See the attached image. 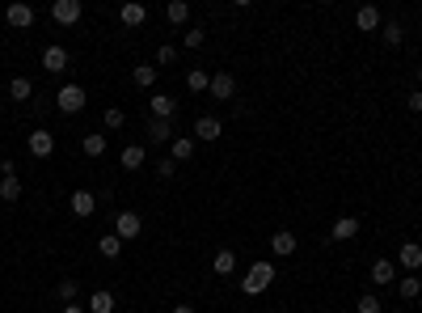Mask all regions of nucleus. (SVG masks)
Masks as SVG:
<instances>
[{
	"instance_id": "f257e3e1",
	"label": "nucleus",
	"mask_w": 422,
	"mask_h": 313,
	"mask_svg": "<svg viewBox=\"0 0 422 313\" xmlns=\"http://www.w3.org/2000/svg\"><path fill=\"white\" fill-rule=\"evenodd\" d=\"M275 275H279V271H275V262H266V258H262V262H254V267L245 271L241 292H245V297H258V292H266V288L275 284Z\"/></svg>"
},
{
	"instance_id": "f03ea898",
	"label": "nucleus",
	"mask_w": 422,
	"mask_h": 313,
	"mask_svg": "<svg viewBox=\"0 0 422 313\" xmlns=\"http://www.w3.org/2000/svg\"><path fill=\"white\" fill-rule=\"evenodd\" d=\"M85 102H89V98H85V89H81V85H64V89L55 93L60 114H81V110H85Z\"/></svg>"
},
{
	"instance_id": "7ed1b4c3",
	"label": "nucleus",
	"mask_w": 422,
	"mask_h": 313,
	"mask_svg": "<svg viewBox=\"0 0 422 313\" xmlns=\"http://www.w3.org/2000/svg\"><path fill=\"white\" fill-rule=\"evenodd\" d=\"M397 271H406V275L422 271V246L418 242H401V250H397Z\"/></svg>"
},
{
	"instance_id": "20e7f679",
	"label": "nucleus",
	"mask_w": 422,
	"mask_h": 313,
	"mask_svg": "<svg viewBox=\"0 0 422 313\" xmlns=\"http://www.w3.org/2000/svg\"><path fill=\"white\" fill-rule=\"evenodd\" d=\"M211 98L215 102H233L237 98V77H233V72H211Z\"/></svg>"
},
{
	"instance_id": "39448f33",
	"label": "nucleus",
	"mask_w": 422,
	"mask_h": 313,
	"mask_svg": "<svg viewBox=\"0 0 422 313\" xmlns=\"http://www.w3.org/2000/svg\"><path fill=\"white\" fill-rule=\"evenodd\" d=\"M144 233V216L140 212H118V221H114V237H122V242H131V237Z\"/></svg>"
},
{
	"instance_id": "423d86ee",
	"label": "nucleus",
	"mask_w": 422,
	"mask_h": 313,
	"mask_svg": "<svg viewBox=\"0 0 422 313\" xmlns=\"http://www.w3.org/2000/svg\"><path fill=\"white\" fill-rule=\"evenodd\" d=\"M26 149H30V157H38V161H47L55 153V136L47 132V127H38V132H30V140H26Z\"/></svg>"
},
{
	"instance_id": "0eeeda50",
	"label": "nucleus",
	"mask_w": 422,
	"mask_h": 313,
	"mask_svg": "<svg viewBox=\"0 0 422 313\" xmlns=\"http://www.w3.org/2000/svg\"><path fill=\"white\" fill-rule=\"evenodd\" d=\"M81 13H85L81 0H55V5H51V17L60 21V26H77Z\"/></svg>"
},
{
	"instance_id": "6e6552de",
	"label": "nucleus",
	"mask_w": 422,
	"mask_h": 313,
	"mask_svg": "<svg viewBox=\"0 0 422 313\" xmlns=\"http://www.w3.org/2000/svg\"><path fill=\"white\" fill-rule=\"evenodd\" d=\"M5 21H9L13 30H30L34 26V9L26 5V0H13V5L5 9Z\"/></svg>"
},
{
	"instance_id": "1a4fd4ad",
	"label": "nucleus",
	"mask_w": 422,
	"mask_h": 313,
	"mask_svg": "<svg viewBox=\"0 0 422 313\" xmlns=\"http://www.w3.org/2000/svg\"><path fill=\"white\" fill-rule=\"evenodd\" d=\"M220 136H224V123H220V118L215 114H198L194 118V140H220Z\"/></svg>"
},
{
	"instance_id": "9d476101",
	"label": "nucleus",
	"mask_w": 422,
	"mask_h": 313,
	"mask_svg": "<svg viewBox=\"0 0 422 313\" xmlns=\"http://www.w3.org/2000/svg\"><path fill=\"white\" fill-rule=\"evenodd\" d=\"M72 216H77V221H89V216L97 212V195H93V190H72Z\"/></svg>"
},
{
	"instance_id": "9b49d317",
	"label": "nucleus",
	"mask_w": 422,
	"mask_h": 313,
	"mask_svg": "<svg viewBox=\"0 0 422 313\" xmlns=\"http://www.w3.org/2000/svg\"><path fill=\"white\" fill-rule=\"evenodd\" d=\"M359 237V216H338L330 229V242H355Z\"/></svg>"
},
{
	"instance_id": "f8f14e48",
	"label": "nucleus",
	"mask_w": 422,
	"mask_h": 313,
	"mask_svg": "<svg viewBox=\"0 0 422 313\" xmlns=\"http://www.w3.org/2000/svg\"><path fill=\"white\" fill-rule=\"evenodd\" d=\"M367 275H371V284H376V288H388V284H397V262H388V258H376Z\"/></svg>"
},
{
	"instance_id": "ddd939ff",
	"label": "nucleus",
	"mask_w": 422,
	"mask_h": 313,
	"mask_svg": "<svg viewBox=\"0 0 422 313\" xmlns=\"http://www.w3.org/2000/svg\"><path fill=\"white\" fill-rule=\"evenodd\" d=\"M118 21H122L127 30L144 26V21H148V5H140V0H131V5H122V9H118Z\"/></svg>"
},
{
	"instance_id": "4468645a",
	"label": "nucleus",
	"mask_w": 422,
	"mask_h": 313,
	"mask_svg": "<svg viewBox=\"0 0 422 313\" xmlns=\"http://www.w3.org/2000/svg\"><path fill=\"white\" fill-rule=\"evenodd\" d=\"M355 26H359L363 34H376V30L384 26V21H380V9H376V5H363V9L355 13Z\"/></svg>"
},
{
	"instance_id": "2eb2a0df",
	"label": "nucleus",
	"mask_w": 422,
	"mask_h": 313,
	"mask_svg": "<svg viewBox=\"0 0 422 313\" xmlns=\"http://www.w3.org/2000/svg\"><path fill=\"white\" fill-rule=\"evenodd\" d=\"M169 157L178 161V165H186V161L194 157V136H173V144H169Z\"/></svg>"
},
{
	"instance_id": "dca6fc26",
	"label": "nucleus",
	"mask_w": 422,
	"mask_h": 313,
	"mask_svg": "<svg viewBox=\"0 0 422 313\" xmlns=\"http://www.w3.org/2000/svg\"><path fill=\"white\" fill-rule=\"evenodd\" d=\"M64 68H68L64 47H42V72H64Z\"/></svg>"
},
{
	"instance_id": "f3484780",
	"label": "nucleus",
	"mask_w": 422,
	"mask_h": 313,
	"mask_svg": "<svg viewBox=\"0 0 422 313\" xmlns=\"http://www.w3.org/2000/svg\"><path fill=\"white\" fill-rule=\"evenodd\" d=\"M270 254H279V258H291V254H295V233L279 229L275 237H270Z\"/></svg>"
},
{
	"instance_id": "a211bd4d",
	"label": "nucleus",
	"mask_w": 422,
	"mask_h": 313,
	"mask_svg": "<svg viewBox=\"0 0 422 313\" xmlns=\"http://www.w3.org/2000/svg\"><path fill=\"white\" fill-rule=\"evenodd\" d=\"M148 140L153 144H173V118H153V123H148Z\"/></svg>"
},
{
	"instance_id": "6ab92c4d",
	"label": "nucleus",
	"mask_w": 422,
	"mask_h": 313,
	"mask_svg": "<svg viewBox=\"0 0 422 313\" xmlns=\"http://www.w3.org/2000/svg\"><path fill=\"white\" fill-rule=\"evenodd\" d=\"M148 106H153V118H173V110H178V102H173L169 93H153Z\"/></svg>"
},
{
	"instance_id": "aec40b11",
	"label": "nucleus",
	"mask_w": 422,
	"mask_h": 313,
	"mask_svg": "<svg viewBox=\"0 0 422 313\" xmlns=\"http://www.w3.org/2000/svg\"><path fill=\"white\" fill-rule=\"evenodd\" d=\"M0 199H5V203L21 199V178L17 174H0Z\"/></svg>"
},
{
	"instance_id": "412c9836",
	"label": "nucleus",
	"mask_w": 422,
	"mask_h": 313,
	"mask_svg": "<svg viewBox=\"0 0 422 313\" xmlns=\"http://www.w3.org/2000/svg\"><path fill=\"white\" fill-rule=\"evenodd\" d=\"M397 297H401V301H418L422 297V279L418 275H401V279H397Z\"/></svg>"
},
{
	"instance_id": "4be33fe9",
	"label": "nucleus",
	"mask_w": 422,
	"mask_h": 313,
	"mask_svg": "<svg viewBox=\"0 0 422 313\" xmlns=\"http://www.w3.org/2000/svg\"><path fill=\"white\" fill-rule=\"evenodd\" d=\"M165 17H169V26H186V21H190V5H186V0H169Z\"/></svg>"
},
{
	"instance_id": "5701e85b",
	"label": "nucleus",
	"mask_w": 422,
	"mask_h": 313,
	"mask_svg": "<svg viewBox=\"0 0 422 313\" xmlns=\"http://www.w3.org/2000/svg\"><path fill=\"white\" fill-rule=\"evenodd\" d=\"M89 313H114V292H106V288H97V292L89 297V305H85Z\"/></svg>"
},
{
	"instance_id": "b1692460",
	"label": "nucleus",
	"mask_w": 422,
	"mask_h": 313,
	"mask_svg": "<svg viewBox=\"0 0 422 313\" xmlns=\"http://www.w3.org/2000/svg\"><path fill=\"white\" fill-rule=\"evenodd\" d=\"M97 254H102V258H118L122 254V237H114V233H106V237H97Z\"/></svg>"
},
{
	"instance_id": "393cba45",
	"label": "nucleus",
	"mask_w": 422,
	"mask_h": 313,
	"mask_svg": "<svg viewBox=\"0 0 422 313\" xmlns=\"http://www.w3.org/2000/svg\"><path fill=\"white\" fill-rule=\"evenodd\" d=\"M118 161H122V170H144V144H127Z\"/></svg>"
},
{
	"instance_id": "a878e982",
	"label": "nucleus",
	"mask_w": 422,
	"mask_h": 313,
	"mask_svg": "<svg viewBox=\"0 0 422 313\" xmlns=\"http://www.w3.org/2000/svg\"><path fill=\"white\" fill-rule=\"evenodd\" d=\"M131 81H135L140 89H153V85H157V68H153V64H135V68H131Z\"/></svg>"
},
{
	"instance_id": "bb28decb",
	"label": "nucleus",
	"mask_w": 422,
	"mask_h": 313,
	"mask_svg": "<svg viewBox=\"0 0 422 313\" xmlns=\"http://www.w3.org/2000/svg\"><path fill=\"white\" fill-rule=\"evenodd\" d=\"M9 98H13V102H30V98H34V85H30L26 77H13V81H9Z\"/></svg>"
},
{
	"instance_id": "cd10ccee",
	"label": "nucleus",
	"mask_w": 422,
	"mask_h": 313,
	"mask_svg": "<svg viewBox=\"0 0 422 313\" xmlns=\"http://www.w3.org/2000/svg\"><path fill=\"white\" fill-rule=\"evenodd\" d=\"M211 271H215V275H233V271H237V254H233V250H220V254L211 258Z\"/></svg>"
},
{
	"instance_id": "c85d7f7f",
	"label": "nucleus",
	"mask_w": 422,
	"mask_h": 313,
	"mask_svg": "<svg viewBox=\"0 0 422 313\" xmlns=\"http://www.w3.org/2000/svg\"><path fill=\"white\" fill-rule=\"evenodd\" d=\"M207 85H211V72H203V68H190V72H186V89H190V93H203Z\"/></svg>"
},
{
	"instance_id": "c756f323",
	"label": "nucleus",
	"mask_w": 422,
	"mask_h": 313,
	"mask_svg": "<svg viewBox=\"0 0 422 313\" xmlns=\"http://www.w3.org/2000/svg\"><path fill=\"white\" fill-rule=\"evenodd\" d=\"M81 149H85V157H102V153H106V136H102V132L85 136V140H81Z\"/></svg>"
},
{
	"instance_id": "7c9ffc66",
	"label": "nucleus",
	"mask_w": 422,
	"mask_h": 313,
	"mask_svg": "<svg viewBox=\"0 0 422 313\" xmlns=\"http://www.w3.org/2000/svg\"><path fill=\"white\" fill-rule=\"evenodd\" d=\"M380 38H384L388 47H401V42H406V30L397 26V21H384V26H380Z\"/></svg>"
},
{
	"instance_id": "2f4dec72",
	"label": "nucleus",
	"mask_w": 422,
	"mask_h": 313,
	"mask_svg": "<svg viewBox=\"0 0 422 313\" xmlns=\"http://www.w3.org/2000/svg\"><path fill=\"white\" fill-rule=\"evenodd\" d=\"M102 123H106V132H118L122 123H127V114H122V106H106V114H102Z\"/></svg>"
},
{
	"instance_id": "473e14b6",
	"label": "nucleus",
	"mask_w": 422,
	"mask_h": 313,
	"mask_svg": "<svg viewBox=\"0 0 422 313\" xmlns=\"http://www.w3.org/2000/svg\"><path fill=\"white\" fill-rule=\"evenodd\" d=\"M355 313H380V297H376V292H363V297L355 301Z\"/></svg>"
},
{
	"instance_id": "72a5a7b5",
	"label": "nucleus",
	"mask_w": 422,
	"mask_h": 313,
	"mask_svg": "<svg viewBox=\"0 0 422 313\" xmlns=\"http://www.w3.org/2000/svg\"><path fill=\"white\" fill-rule=\"evenodd\" d=\"M182 42H186V47H190V51H198V47H203V42H207V30H203V26H190V30H186V38H182Z\"/></svg>"
},
{
	"instance_id": "f704fd0d",
	"label": "nucleus",
	"mask_w": 422,
	"mask_h": 313,
	"mask_svg": "<svg viewBox=\"0 0 422 313\" xmlns=\"http://www.w3.org/2000/svg\"><path fill=\"white\" fill-rule=\"evenodd\" d=\"M77 292H81V288H77V279H60V288H55V297H60V301H68V305L77 301Z\"/></svg>"
},
{
	"instance_id": "c9c22d12",
	"label": "nucleus",
	"mask_w": 422,
	"mask_h": 313,
	"mask_svg": "<svg viewBox=\"0 0 422 313\" xmlns=\"http://www.w3.org/2000/svg\"><path fill=\"white\" fill-rule=\"evenodd\" d=\"M157 174H161V178H173V174H178V161H173V157L157 161Z\"/></svg>"
},
{
	"instance_id": "e433bc0d",
	"label": "nucleus",
	"mask_w": 422,
	"mask_h": 313,
	"mask_svg": "<svg viewBox=\"0 0 422 313\" xmlns=\"http://www.w3.org/2000/svg\"><path fill=\"white\" fill-rule=\"evenodd\" d=\"M173 60H178V47H173V42H165L161 51H157V64H173Z\"/></svg>"
},
{
	"instance_id": "4c0bfd02",
	"label": "nucleus",
	"mask_w": 422,
	"mask_h": 313,
	"mask_svg": "<svg viewBox=\"0 0 422 313\" xmlns=\"http://www.w3.org/2000/svg\"><path fill=\"white\" fill-rule=\"evenodd\" d=\"M410 110H414V114H422V89H414V93H410Z\"/></svg>"
},
{
	"instance_id": "58836bf2",
	"label": "nucleus",
	"mask_w": 422,
	"mask_h": 313,
	"mask_svg": "<svg viewBox=\"0 0 422 313\" xmlns=\"http://www.w3.org/2000/svg\"><path fill=\"white\" fill-rule=\"evenodd\" d=\"M60 313H89V309H85V305H64Z\"/></svg>"
},
{
	"instance_id": "ea45409f",
	"label": "nucleus",
	"mask_w": 422,
	"mask_h": 313,
	"mask_svg": "<svg viewBox=\"0 0 422 313\" xmlns=\"http://www.w3.org/2000/svg\"><path fill=\"white\" fill-rule=\"evenodd\" d=\"M169 313H194V305H173Z\"/></svg>"
},
{
	"instance_id": "a19ab883",
	"label": "nucleus",
	"mask_w": 422,
	"mask_h": 313,
	"mask_svg": "<svg viewBox=\"0 0 422 313\" xmlns=\"http://www.w3.org/2000/svg\"><path fill=\"white\" fill-rule=\"evenodd\" d=\"M418 81H422V68H418Z\"/></svg>"
}]
</instances>
